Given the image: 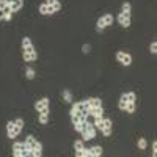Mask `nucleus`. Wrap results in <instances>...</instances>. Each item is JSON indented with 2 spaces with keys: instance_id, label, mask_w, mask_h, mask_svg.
Instances as JSON below:
<instances>
[{
  "instance_id": "nucleus-22",
  "label": "nucleus",
  "mask_w": 157,
  "mask_h": 157,
  "mask_svg": "<svg viewBox=\"0 0 157 157\" xmlns=\"http://www.w3.org/2000/svg\"><path fill=\"white\" fill-rule=\"evenodd\" d=\"M25 74H27V78H29V80H33L35 78V69L33 68H29Z\"/></svg>"
},
{
  "instance_id": "nucleus-27",
  "label": "nucleus",
  "mask_w": 157,
  "mask_h": 157,
  "mask_svg": "<svg viewBox=\"0 0 157 157\" xmlns=\"http://www.w3.org/2000/svg\"><path fill=\"white\" fill-rule=\"evenodd\" d=\"M149 50H151V54H152V55H156V54H157V43H156V41H152V43H151Z\"/></svg>"
},
{
  "instance_id": "nucleus-29",
  "label": "nucleus",
  "mask_w": 157,
  "mask_h": 157,
  "mask_svg": "<svg viewBox=\"0 0 157 157\" xmlns=\"http://www.w3.org/2000/svg\"><path fill=\"white\" fill-rule=\"evenodd\" d=\"M0 10H3V11H10V8H8V5H6L5 0H0Z\"/></svg>"
},
{
  "instance_id": "nucleus-26",
  "label": "nucleus",
  "mask_w": 157,
  "mask_h": 157,
  "mask_svg": "<svg viewBox=\"0 0 157 157\" xmlns=\"http://www.w3.org/2000/svg\"><path fill=\"white\" fill-rule=\"evenodd\" d=\"M47 118H49V113H41L39 115V123L41 124H47Z\"/></svg>"
},
{
  "instance_id": "nucleus-25",
  "label": "nucleus",
  "mask_w": 157,
  "mask_h": 157,
  "mask_svg": "<svg viewBox=\"0 0 157 157\" xmlns=\"http://www.w3.org/2000/svg\"><path fill=\"white\" fill-rule=\"evenodd\" d=\"M126 98H127L129 102H135L137 96H135V93H133V91H131V93H126Z\"/></svg>"
},
{
  "instance_id": "nucleus-8",
  "label": "nucleus",
  "mask_w": 157,
  "mask_h": 157,
  "mask_svg": "<svg viewBox=\"0 0 157 157\" xmlns=\"http://www.w3.org/2000/svg\"><path fill=\"white\" fill-rule=\"evenodd\" d=\"M22 5H24V2H22V0H14L11 5H8V8H10L11 13H16V11H19L21 8H22Z\"/></svg>"
},
{
  "instance_id": "nucleus-12",
  "label": "nucleus",
  "mask_w": 157,
  "mask_h": 157,
  "mask_svg": "<svg viewBox=\"0 0 157 157\" xmlns=\"http://www.w3.org/2000/svg\"><path fill=\"white\" fill-rule=\"evenodd\" d=\"M99 156H102V148L101 146L90 148V157H99Z\"/></svg>"
},
{
  "instance_id": "nucleus-17",
  "label": "nucleus",
  "mask_w": 157,
  "mask_h": 157,
  "mask_svg": "<svg viewBox=\"0 0 157 157\" xmlns=\"http://www.w3.org/2000/svg\"><path fill=\"white\" fill-rule=\"evenodd\" d=\"M63 99H64V102H72V94H71V91L69 90H63Z\"/></svg>"
},
{
  "instance_id": "nucleus-36",
  "label": "nucleus",
  "mask_w": 157,
  "mask_h": 157,
  "mask_svg": "<svg viewBox=\"0 0 157 157\" xmlns=\"http://www.w3.org/2000/svg\"><path fill=\"white\" fill-rule=\"evenodd\" d=\"M58 2V0H47V2H46V3H47V5H55V3H57Z\"/></svg>"
},
{
  "instance_id": "nucleus-35",
  "label": "nucleus",
  "mask_w": 157,
  "mask_h": 157,
  "mask_svg": "<svg viewBox=\"0 0 157 157\" xmlns=\"http://www.w3.org/2000/svg\"><path fill=\"white\" fill-rule=\"evenodd\" d=\"M0 21H5V11L0 10Z\"/></svg>"
},
{
  "instance_id": "nucleus-14",
  "label": "nucleus",
  "mask_w": 157,
  "mask_h": 157,
  "mask_svg": "<svg viewBox=\"0 0 157 157\" xmlns=\"http://www.w3.org/2000/svg\"><path fill=\"white\" fill-rule=\"evenodd\" d=\"M25 149H29V148H27V145H25V143L16 141L14 145H13V151H25Z\"/></svg>"
},
{
  "instance_id": "nucleus-34",
  "label": "nucleus",
  "mask_w": 157,
  "mask_h": 157,
  "mask_svg": "<svg viewBox=\"0 0 157 157\" xmlns=\"http://www.w3.org/2000/svg\"><path fill=\"white\" fill-rule=\"evenodd\" d=\"M83 102V108H90V102H88V99L86 101H82Z\"/></svg>"
},
{
  "instance_id": "nucleus-23",
  "label": "nucleus",
  "mask_w": 157,
  "mask_h": 157,
  "mask_svg": "<svg viewBox=\"0 0 157 157\" xmlns=\"http://www.w3.org/2000/svg\"><path fill=\"white\" fill-rule=\"evenodd\" d=\"M74 149H76V151L83 149V140H77L76 143H74Z\"/></svg>"
},
{
  "instance_id": "nucleus-19",
  "label": "nucleus",
  "mask_w": 157,
  "mask_h": 157,
  "mask_svg": "<svg viewBox=\"0 0 157 157\" xmlns=\"http://www.w3.org/2000/svg\"><path fill=\"white\" fill-rule=\"evenodd\" d=\"M94 127H96V129H102V127H104V118H102V116H98V118H96Z\"/></svg>"
},
{
  "instance_id": "nucleus-3",
  "label": "nucleus",
  "mask_w": 157,
  "mask_h": 157,
  "mask_svg": "<svg viewBox=\"0 0 157 157\" xmlns=\"http://www.w3.org/2000/svg\"><path fill=\"white\" fill-rule=\"evenodd\" d=\"M116 60L121 64H124V66H129V64H132V57L126 52H118L116 54Z\"/></svg>"
},
{
  "instance_id": "nucleus-15",
  "label": "nucleus",
  "mask_w": 157,
  "mask_h": 157,
  "mask_svg": "<svg viewBox=\"0 0 157 157\" xmlns=\"http://www.w3.org/2000/svg\"><path fill=\"white\" fill-rule=\"evenodd\" d=\"M101 19H102V22H104L105 27H108V25L113 24V16H112V14H105V16L101 17Z\"/></svg>"
},
{
  "instance_id": "nucleus-2",
  "label": "nucleus",
  "mask_w": 157,
  "mask_h": 157,
  "mask_svg": "<svg viewBox=\"0 0 157 157\" xmlns=\"http://www.w3.org/2000/svg\"><path fill=\"white\" fill-rule=\"evenodd\" d=\"M82 135H83V140H93V138L96 137V127L93 126V124L88 123V126H86V129L83 132H82Z\"/></svg>"
},
{
  "instance_id": "nucleus-24",
  "label": "nucleus",
  "mask_w": 157,
  "mask_h": 157,
  "mask_svg": "<svg viewBox=\"0 0 157 157\" xmlns=\"http://www.w3.org/2000/svg\"><path fill=\"white\" fill-rule=\"evenodd\" d=\"M123 13L131 14V3H129V2H124V3H123Z\"/></svg>"
},
{
  "instance_id": "nucleus-11",
  "label": "nucleus",
  "mask_w": 157,
  "mask_h": 157,
  "mask_svg": "<svg viewBox=\"0 0 157 157\" xmlns=\"http://www.w3.org/2000/svg\"><path fill=\"white\" fill-rule=\"evenodd\" d=\"M88 113L93 115L94 118H98V116H102L104 110H102V107H90L88 108Z\"/></svg>"
},
{
  "instance_id": "nucleus-28",
  "label": "nucleus",
  "mask_w": 157,
  "mask_h": 157,
  "mask_svg": "<svg viewBox=\"0 0 157 157\" xmlns=\"http://www.w3.org/2000/svg\"><path fill=\"white\" fill-rule=\"evenodd\" d=\"M104 127H113V123H112V119H110V118H104ZM102 129H101V131H102Z\"/></svg>"
},
{
  "instance_id": "nucleus-5",
  "label": "nucleus",
  "mask_w": 157,
  "mask_h": 157,
  "mask_svg": "<svg viewBox=\"0 0 157 157\" xmlns=\"http://www.w3.org/2000/svg\"><path fill=\"white\" fill-rule=\"evenodd\" d=\"M39 13L44 16H49V14H54L55 13V8L54 5H47V3H43V5H39Z\"/></svg>"
},
{
  "instance_id": "nucleus-4",
  "label": "nucleus",
  "mask_w": 157,
  "mask_h": 157,
  "mask_svg": "<svg viewBox=\"0 0 157 157\" xmlns=\"http://www.w3.org/2000/svg\"><path fill=\"white\" fill-rule=\"evenodd\" d=\"M118 22L119 25L124 27V29H127V27H131V14H126V13H121V14L118 16Z\"/></svg>"
},
{
  "instance_id": "nucleus-10",
  "label": "nucleus",
  "mask_w": 157,
  "mask_h": 157,
  "mask_svg": "<svg viewBox=\"0 0 157 157\" xmlns=\"http://www.w3.org/2000/svg\"><path fill=\"white\" fill-rule=\"evenodd\" d=\"M36 58H38V52H36V50H33V52H24V60L27 63H29V61H35Z\"/></svg>"
},
{
  "instance_id": "nucleus-18",
  "label": "nucleus",
  "mask_w": 157,
  "mask_h": 157,
  "mask_svg": "<svg viewBox=\"0 0 157 157\" xmlns=\"http://www.w3.org/2000/svg\"><path fill=\"white\" fill-rule=\"evenodd\" d=\"M76 156L77 157H90V149H80V151H76Z\"/></svg>"
},
{
  "instance_id": "nucleus-9",
  "label": "nucleus",
  "mask_w": 157,
  "mask_h": 157,
  "mask_svg": "<svg viewBox=\"0 0 157 157\" xmlns=\"http://www.w3.org/2000/svg\"><path fill=\"white\" fill-rule=\"evenodd\" d=\"M38 143H39V141L36 140L35 137H31V135H29V137H27V140H25V145H27V148H29V149H35Z\"/></svg>"
},
{
  "instance_id": "nucleus-30",
  "label": "nucleus",
  "mask_w": 157,
  "mask_h": 157,
  "mask_svg": "<svg viewBox=\"0 0 157 157\" xmlns=\"http://www.w3.org/2000/svg\"><path fill=\"white\" fill-rule=\"evenodd\" d=\"M82 52H83V54H90L91 52V46L90 44H83V46H82Z\"/></svg>"
},
{
  "instance_id": "nucleus-6",
  "label": "nucleus",
  "mask_w": 157,
  "mask_h": 157,
  "mask_svg": "<svg viewBox=\"0 0 157 157\" xmlns=\"http://www.w3.org/2000/svg\"><path fill=\"white\" fill-rule=\"evenodd\" d=\"M46 107H49V99L47 98H43V99H39L38 102H35V110L36 112H41L43 108Z\"/></svg>"
},
{
  "instance_id": "nucleus-21",
  "label": "nucleus",
  "mask_w": 157,
  "mask_h": 157,
  "mask_svg": "<svg viewBox=\"0 0 157 157\" xmlns=\"http://www.w3.org/2000/svg\"><path fill=\"white\" fill-rule=\"evenodd\" d=\"M146 146H148L146 138H138V148H140V149H146Z\"/></svg>"
},
{
  "instance_id": "nucleus-13",
  "label": "nucleus",
  "mask_w": 157,
  "mask_h": 157,
  "mask_svg": "<svg viewBox=\"0 0 157 157\" xmlns=\"http://www.w3.org/2000/svg\"><path fill=\"white\" fill-rule=\"evenodd\" d=\"M88 102H90V107H102V101L99 98H91L88 99Z\"/></svg>"
},
{
  "instance_id": "nucleus-16",
  "label": "nucleus",
  "mask_w": 157,
  "mask_h": 157,
  "mask_svg": "<svg viewBox=\"0 0 157 157\" xmlns=\"http://www.w3.org/2000/svg\"><path fill=\"white\" fill-rule=\"evenodd\" d=\"M127 102H129V101H127V98H126V94H123V96H121V98H119L118 107H119V108H121V110H124V108H126V105H127Z\"/></svg>"
},
{
  "instance_id": "nucleus-1",
  "label": "nucleus",
  "mask_w": 157,
  "mask_h": 157,
  "mask_svg": "<svg viewBox=\"0 0 157 157\" xmlns=\"http://www.w3.org/2000/svg\"><path fill=\"white\" fill-rule=\"evenodd\" d=\"M22 131V129H19L14 124V121H10L6 124V133H8V138H16L17 135H19V132Z\"/></svg>"
},
{
  "instance_id": "nucleus-31",
  "label": "nucleus",
  "mask_w": 157,
  "mask_h": 157,
  "mask_svg": "<svg viewBox=\"0 0 157 157\" xmlns=\"http://www.w3.org/2000/svg\"><path fill=\"white\" fill-rule=\"evenodd\" d=\"M14 124H16L19 129H22V127H24V119H22V118H17L16 121H14Z\"/></svg>"
},
{
  "instance_id": "nucleus-32",
  "label": "nucleus",
  "mask_w": 157,
  "mask_h": 157,
  "mask_svg": "<svg viewBox=\"0 0 157 157\" xmlns=\"http://www.w3.org/2000/svg\"><path fill=\"white\" fill-rule=\"evenodd\" d=\"M101 132H102L105 137H108L110 133H112V127H104V129H102V131H101Z\"/></svg>"
},
{
  "instance_id": "nucleus-20",
  "label": "nucleus",
  "mask_w": 157,
  "mask_h": 157,
  "mask_svg": "<svg viewBox=\"0 0 157 157\" xmlns=\"http://www.w3.org/2000/svg\"><path fill=\"white\" fill-rule=\"evenodd\" d=\"M124 110H126L127 113H133V112H135V102H127V105H126V108H124Z\"/></svg>"
},
{
  "instance_id": "nucleus-7",
  "label": "nucleus",
  "mask_w": 157,
  "mask_h": 157,
  "mask_svg": "<svg viewBox=\"0 0 157 157\" xmlns=\"http://www.w3.org/2000/svg\"><path fill=\"white\" fill-rule=\"evenodd\" d=\"M22 49H24V52H33V44H31L30 38H22Z\"/></svg>"
},
{
  "instance_id": "nucleus-33",
  "label": "nucleus",
  "mask_w": 157,
  "mask_h": 157,
  "mask_svg": "<svg viewBox=\"0 0 157 157\" xmlns=\"http://www.w3.org/2000/svg\"><path fill=\"white\" fill-rule=\"evenodd\" d=\"M152 156H157V141H154V143H152Z\"/></svg>"
}]
</instances>
